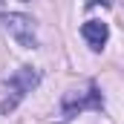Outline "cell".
Listing matches in <instances>:
<instances>
[{
  "label": "cell",
  "mask_w": 124,
  "mask_h": 124,
  "mask_svg": "<svg viewBox=\"0 0 124 124\" xmlns=\"http://www.w3.org/2000/svg\"><path fill=\"white\" fill-rule=\"evenodd\" d=\"M38 81H40V72L38 69H32V66H20L9 81H6V90H9V95H6V101H0V113H12L26 95L38 87Z\"/></svg>",
  "instance_id": "obj_1"
},
{
  "label": "cell",
  "mask_w": 124,
  "mask_h": 124,
  "mask_svg": "<svg viewBox=\"0 0 124 124\" xmlns=\"http://www.w3.org/2000/svg\"><path fill=\"white\" fill-rule=\"evenodd\" d=\"M101 107H104V98H101V93H98V84H95V81L87 84V90H72V93H66L61 98L63 121L75 118V116L84 113V110H101Z\"/></svg>",
  "instance_id": "obj_2"
},
{
  "label": "cell",
  "mask_w": 124,
  "mask_h": 124,
  "mask_svg": "<svg viewBox=\"0 0 124 124\" xmlns=\"http://www.w3.org/2000/svg\"><path fill=\"white\" fill-rule=\"evenodd\" d=\"M3 26L6 32L23 46V49H35L38 46V38H35V20L29 15H20V12H9L3 17Z\"/></svg>",
  "instance_id": "obj_3"
},
{
  "label": "cell",
  "mask_w": 124,
  "mask_h": 124,
  "mask_svg": "<svg viewBox=\"0 0 124 124\" xmlns=\"http://www.w3.org/2000/svg\"><path fill=\"white\" fill-rule=\"evenodd\" d=\"M81 35H84V40L90 43V49L101 52L104 43H107V38H110V26H107L104 20H87V23L81 26Z\"/></svg>",
  "instance_id": "obj_4"
},
{
  "label": "cell",
  "mask_w": 124,
  "mask_h": 124,
  "mask_svg": "<svg viewBox=\"0 0 124 124\" xmlns=\"http://www.w3.org/2000/svg\"><path fill=\"white\" fill-rule=\"evenodd\" d=\"M93 3H101V6H110L113 0H93Z\"/></svg>",
  "instance_id": "obj_5"
}]
</instances>
